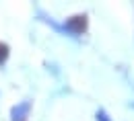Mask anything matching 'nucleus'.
<instances>
[{
    "label": "nucleus",
    "instance_id": "5",
    "mask_svg": "<svg viewBox=\"0 0 134 121\" xmlns=\"http://www.w3.org/2000/svg\"><path fill=\"white\" fill-rule=\"evenodd\" d=\"M132 107H134V103H132Z\"/></svg>",
    "mask_w": 134,
    "mask_h": 121
},
{
    "label": "nucleus",
    "instance_id": "1",
    "mask_svg": "<svg viewBox=\"0 0 134 121\" xmlns=\"http://www.w3.org/2000/svg\"><path fill=\"white\" fill-rule=\"evenodd\" d=\"M85 29H87V17H85V15H74V17L66 18V21L58 27V31L68 35V37H81V35L85 33Z\"/></svg>",
    "mask_w": 134,
    "mask_h": 121
},
{
    "label": "nucleus",
    "instance_id": "4",
    "mask_svg": "<svg viewBox=\"0 0 134 121\" xmlns=\"http://www.w3.org/2000/svg\"><path fill=\"white\" fill-rule=\"evenodd\" d=\"M95 119H97V121H111V117L107 115V111H105V109H97Z\"/></svg>",
    "mask_w": 134,
    "mask_h": 121
},
{
    "label": "nucleus",
    "instance_id": "2",
    "mask_svg": "<svg viewBox=\"0 0 134 121\" xmlns=\"http://www.w3.org/2000/svg\"><path fill=\"white\" fill-rule=\"evenodd\" d=\"M31 107H33V103H31L29 99H25V101L17 103L13 109H10V121H27Z\"/></svg>",
    "mask_w": 134,
    "mask_h": 121
},
{
    "label": "nucleus",
    "instance_id": "3",
    "mask_svg": "<svg viewBox=\"0 0 134 121\" xmlns=\"http://www.w3.org/2000/svg\"><path fill=\"white\" fill-rule=\"evenodd\" d=\"M6 58H8V45H4V43H0V66H4V62H6Z\"/></svg>",
    "mask_w": 134,
    "mask_h": 121
}]
</instances>
